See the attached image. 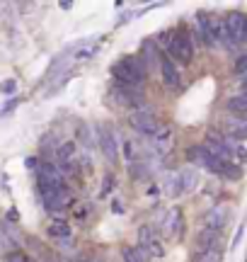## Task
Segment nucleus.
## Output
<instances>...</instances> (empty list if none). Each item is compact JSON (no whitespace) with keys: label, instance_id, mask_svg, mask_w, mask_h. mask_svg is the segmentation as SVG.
Segmentation results:
<instances>
[{"label":"nucleus","instance_id":"obj_1","mask_svg":"<svg viewBox=\"0 0 247 262\" xmlns=\"http://www.w3.org/2000/svg\"><path fill=\"white\" fill-rule=\"evenodd\" d=\"M187 156H189L191 160H199L201 165L209 170V172H213V175H220V178H226V180L242 178V170L238 168V163L220 158L218 153H213L209 146H194V148L187 150Z\"/></svg>","mask_w":247,"mask_h":262},{"label":"nucleus","instance_id":"obj_2","mask_svg":"<svg viewBox=\"0 0 247 262\" xmlns=\"http://www.w3.org/2000/svg\"><path fill=\"white\" fill-rule=\"evenodd\" d=\"M206 146H209L213 153H218L220 158L233 160V163H245L247 160V150L242 148V143L235 139H230L226 131H218V129L206 131Z\"/></svg>","mask_w":247,"mask_h":262},{"label":"nucleus","instance_id":"obj_3","mask_svg":"<svg viewBox=\"0 0 247 262\" xmlns=\"http://www.w3.org/2000/svg\"><path fill=\"white\" fill-rule=\"evenodd\" d=\"M112 75L119 85H126V88H141L145 83V66L141 63L138 56H124L119 58L114 66H112Z\"/></svg>","mask_w":247,"mask_h":262},{"label":"nucleus","instance_id":"obj_4","mask_svg":"<svg viewBox=\"0 0 247 262\" xmlns=\"http://www.w3.org/2000/svg\"><path fill=\"white\" fill-rule=\"evenodd\" d=\"M167 56L177 63H191L194 58V41H191V34L184 27L175 29V34L167 39Z\"/></svg>","mask_w":247,"mask_h":262},{"label":"nucleus","instance_id":"obj_5","mask_svg":"<svg viewBox=\"0 0 247 262\" xmlns=\"http://www.w3.org/2000/svg\"><path fill=\"white\" fill-rule=\"evenodd\" d=\"M226 34H223V44L226 47H240L247 41V15L240 10H233L226 15Z\"/></svg>","mask_w":247,"mask_h":262},{"label":"nucleus","instance_id":"obj_6","mask_svg":"<svg viewBox=\"0 0 247 262\" xmlns=\"http://www.w3.org/2000/svg\"><path fill=\"white\" fill-rule=\"evenodd\" d=\"M37 182L41 189H68L66 175L61 172L56 163H39L37 168Z\"/></svg>","mask_w":247,"mask_h":262},{"label":"nucleus","instance_id":"obj_7","mask_svg":"<svg viewBox=\"0 0 247 262\" xmlns=\"http://www.w3.org/2000/svg\"><path fill=\"white\" fill-rule=\"evenodd\" d=\"M129 124H131V129L136 131V134H141V136H148V139H153L158 131H160V119L155 117L153 112H148L145 107L143 110H136V112L129 114Z\"/></svg>","mask_w":247,"mask_h":262},{"label":"nucleus","instance_id":"obj_8","mask_svg":"<svg viewBox=\"0 0 247 262\" xmlns=\"http://www.w3.org/2000/svg\"><path fill=\"white\" fill-rule=\"evenodd\" d=\"M138 248H141V253L148 260H160L162 255H165V245L158 238L153 226H141L138 228Z\"/></svg>","mask_w":247,"mask_h":262},{"label":"nucleus","instance_id":"obj_9","mask_svg":"<svg viewBox=\"0 0 247 262\" xmlns=\"http://www.w3.org/2000/svg\"><path fill=\"white\" fill-rule=\"evenodd\" d=\"M95 131H97V146L102 150V156L107 158V163H116L119 160V136H116V129H112L109 124H100Z\"/></svg>","mask_w":247,"mask_h":262},{"label":"nucleus","instance_id":"obj_10","mask_svg":"<svg viewBox=\"0 0 247 262\" xmlns=\"http://www.w3.org/2000/svg\"><path fill=\"white\" fill-rule=\"evenodd\" d=\"M223 243V231L211 228V226H201L196 233V250H220Z\"/></svg>","mask_w":247,"mask_h":262},{"label":"nucleus","instance_id":"obj_11","mask_svg":"<svg viewBox=\"0 0 247 262\" xmlns=\"http://www.w3.org/2000/svg\"><path fill=\"white\" fill-rule=\"evenodd\" d=\"M160 75H162V83L167 85L170 90H180V88H182L180 68H177V63H175L167 54H162V56H160Z\"/></svg>","mask_w":247,"mask_h":262},{"label":"nucleus","instance_id":"obj_12","mask_svg":"<svg viewBox=\"0 0 247 262\" xmlns=\"http://www.w3.org/2000/svg\"><path fill=\"white\" fill-rule=\"evenodd\" d=\"M182 228H184V216H182V209H170L165 221H162V233L167 238H180L182 235Z\"/></svg>","mask_w":247,"mask_h":262},{"label":"nucleus","instance_id":"obj_13","mask_svg":"<svg viewBox=\"0 0 247 262\" xmlns=\"http://www.w3.org/2000/svg\"><path fill=\"white\" fill-rule=\"evenodd\" d=\"M114 97L121 104L131 107V110H143V95L136 88H126V85H116L114 88Z\"/></svg>","mask_w":247,"mask_h":262},{"label":"nucleus","instance_id":"obj_14","mask_svg":"<svg viewBox=\"0 0 247 262\" xmlns=\"http://www.w3.org/2000/svg\"><path fill=\"white\" fill-rule=\"evenodd\" d=\"M151 146H153V153H155V156H165V153L172 148V129L167 124H162L160 131L151 139Z\"/></svg>","mask_w":247,"mask_h":262},{"label":"nucleus","instance_id":"obj_15","mask_svg":"<svg viewBox=\"0 0 247 262\" xmlns=\"http://www.w3.org/2000/svg\"><path fill=\"white\" fill-rule=\"evenodd\" d=\"M226 224H228V209H226V204L211 206L209 211H206V216H204V226H211V228L223 231Z\"/></svg>","mask_w":247,"mask_h":262},{"label":"nucleus","instance_id":"obj_16","mask_svg":"<svg viewBox=\"0 0 247 262\" xmlns=\"http://www.w3.org/2000/svg\"><path fill=\"white\" fill-rule=\"evenodd\" d=\"M223 131L228 134L230 139L245 141L247 139V119H238V117H230L228 114V119L223 124Z\"/></svg>","mask_w":247,"mask_h":262},{"label":"nucleus","instance_id":"obj_17","mask_svg":"<svg viewBox=\"0 0 247 262\" xmlns=\"http://www.w3.org/2000/svg\"><path fill=\"white\" fill-rule=\"evenodd\" d=\"M226 110L230 117H238V119H247V95L238 93L226 100Z\"/></svg>","mask_w":247,"mask_h":262},{"label":"nucleus","instance_id":"obj_18","mask_svg":"<svg viewBox=\"0 0 247 262\" xmlns=\"http://www.w3.org/2000/svg\"><path fill=\"white\" fill-rule=\"evenodd\" d=\"M46 231H48V235H51L54 241H61L63 245H66L68 241H70V235H73V228H70V226H68V221H63V219L51 221Z\"/></svg>","mask_w":247,"mask_h":262},{"label":"nucleus","instance_id":"obj_19","mask_svg":"<svg viewBox=\"0 0 247 262\" xmlns=\"http://www.w3.org/2000/svg\"><path fill=\"white\" fill-rule=\"evenodd\" d=\"M160 56L162 54H158V47H155V44H153V41H145V44H143V49H141V63L145 66V71H148V68H153V66L158 63L160 66Z\"/></svg>","mask_w":247,"mask_h":262},{"label":"nucleus","instance_id":"obj_20","mask_svg":"<svg viewBox=\"0 0 247 262\" xmlns=\"http://www.w3.org/2000/svg\"><path fill=\"white\" fill-rule=\"evenodd\" d=\"M180 182H182V194H187L191 189H196V185H199V172L194 168L180 170Z\"/></svg>","mask_w":247,"mask_h":262},{"label":"nucleus","instance_id":"obj_21","mask_svg":"<svg viewBox=\"0 0 247 262\" xmlns=\"http://www.w3.org/2000/svg\"><path fill=\"white\" fill-rule=\"evenodd\" d=\"M191 262H223V250H194Z\"/></svg>","mask_w":247,"mask_h":262},{"label":"nucleus","instance_id":"obj_22","mask_svg":"<svg viewBox=\"0 0 247 262\" xmlns=\"http://www.w3.org/2000/svg\"><path fill=\"white\" fill-rule=\"evenodd\" d=\"M121 260L124 262H148V257L141 253L138 245H124L121 248Z\"/></svg>","mask_w":247,"mask_h":262},{"label":"nucleus","instance_id":"obj_23","mask_svg":"<svg viewBox=\"0 0 247 262\" xmlns=\"http://www.w3.org/2000/svg\"><path fill=\"white\" fill-rule=\"evenodd\" d=\"M165 194L167 196H180L182 194V182H180V172H172L165 178Z\"/></svg>","mask_w":247,"mask_h":262},{"label":"nucleus","instance_id":"obj_24","mask_svg":"<svg viewBox=\"0 0 247 262\" xmlns=\"http://www.w3.org/2000/svg\"><path fill=\"white\" fill-rule=\"evenodd\" d=\"M0 248H3V250H10V253H12V248H15V238L10 235V226H0Z\"/></svg>","mask_w":247,"mask_h":262},{"label":"nucleus","instance_id":"obj_25","mask_svg":"<svg viewBox=\"0 0 247 262\" xmlns=\"http://www.w3.org/2000/svg\"><path fill=\"white\" fill-rule=\"evenodd\" d=\"M129 172H131V178L143 180L145 175H148V168H145V163H143V160H136V163L129 165Z\"/></svg>","mask_w":247,"mask_h":262},{"label":"nucleus","instance_id":"obj_26","mask_svg":"<svg viewBox=\"0 0 247 262\" xmlns=\"http://www.w3.org/2000/svg\"><path fill=\"white\" fill-rule=\"evenodd\" d=\"M233 73L235 75H247V54H242V56L235 58V63H233Z\"/></svg>","mask_w":247,"mask_h":262},{"label":"nucleus","instance_id":"obj_27","mask_svg":"<svg viewBox=\"0 0 247 262\" xmlns=\"http://www.w3.org/2000/svg\"><path fill=\"white\" fill-rule=\"evenodd\" d=\"M5 262H32L22 250H12V253L5 255Z\"/></svg>","mask_w":247,"mask_h":262},{"label":"nucleus","instance_id":"obj_28","mask_svg":"<svg viewBox=\"0 0 247 262\" xmlns=\"http://www.w3.org/2000/svg\"><path fill=\"white\" fill-rule=\"evenodd\" d=\"M0 90H3V95H15V90H17V83L10 78V80H5V83L0 85Z\"/></svg>","mask_w":247,"mask_h":262},{"label":"nucleus","instance_id":"obj_29","mask_svg":"<svg viewBox=\"0 0 247 262\" xmlns=\"http://www.w3.org/2000/svg\"><path fill=\"white\" fill-rule=\"evenodd\" d=\"M112 180H114V178H112V172H109V175L105 178V187H102V194H107V192L112 189Z\"/></svg>","mask_w":247,"mask_h":262},{"label":"nucleus","instance_id":"obj_30","mask_svg":"<svg viewBox=\"0 0 247 262\" xmlns=\"http://www.w3.org/2000/svg\"><path fill=\"white\" fill-rule=\"evenodd\" d=\"M15 104H17V100H12V102H8V104H5V112H10V110H12Z\"/></svg>","mask_w":247,"mask_h":262},{"label":"nucleus","instance_id":"obj_31","mask_svg":"<svg viewBox=\"0 0 247 262\" xmlns=\"http://www.w3.org/2000/svg\"><path fill=\"white\" fill-rule=\"evenodd\" d=\"M240 88H247V75H242V78H240Z\"/></svg>","mask_w":247,"mask_h":262}]
</instances>
